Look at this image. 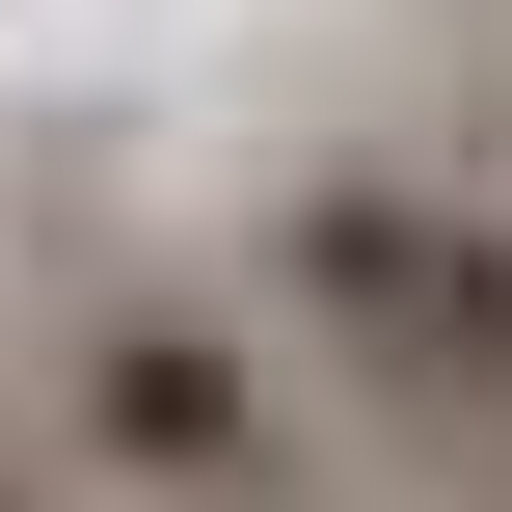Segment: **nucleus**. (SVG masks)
Listing matches in <instances>:
<instances>
[{
	"instance_id": "2",
	"label": "nucleus",
	"mask_w": 512,
	"mask_h": 512,
	"mask_svg": "<svg viewBox=\"0 0 512 512\" xmlns=\"http://www.w3.org/2000/svg\"><path fill=\"white\" fill-rule=\"evenodd\" d=\"M54 432H81L108 512H324V405L216 297H81L54 324Z\"/></svg>"
},
{
	"instance_id": "3",
	"label": "nucleus",
	"mask_w": 512,
	"mask_h": 512,
	"mask_svg": "<svg viewBox=\"0 0 512 512\" xmlns=\"http://www.w3.org/2000/svg\"><path fill=\"white\" fill-rule=\"evenodd\" d=\"M0 512H54V486H0Z\"/></svg>"
},
{
	"instance_id": "1",
	"label": "nucleus",
	"mask_w": 512,
	"mask_h": 512,
	"mask_svg": "<svg viewBox=\"0 0 512 512\" xmlns=\"http://www.w3.org/2000/svg\"><path fill=\"white\" fill-rule=\"evenodd\" d=\"M270 324H297L378 432L512 459V189H405V162L270 189Z\"/></svg>"
}]
</instances>
